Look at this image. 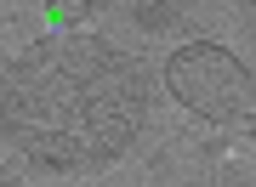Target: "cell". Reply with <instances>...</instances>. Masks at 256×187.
<instances>
[{"mask_svg":"<svg viewBox=\"0 0 256 187\" xmlns=\"http://www.w3.org/2000/svg\"><path fill=\"white\" fill-rule=\"evenodd\" d=\"M148 114L142 62L108 40H34L6 68V142L40 170H92L131 148Z\"/></svg>","mask_w":256,"mask_h":187,"instance_id":"6da1fadb","label":"cell"},{"mask_svg":"<svg viewBox=\"0 0 256 187\" xmlns=\"http://www.w3.org/2000/svg\"><path fill=\"white\" fill-rule=\"evenodd\" d=\"M165 85H171V97L182 102L188 114H200L210 125H234V119H245V108H250L245 62H239L228 45H216V40L176 45V51L165 57Z\"/></svg>","mask_w":256,"mask_h":187,"instance_id":"7a4b0ae2","label":"cell"},{"mask_svg":"<svg viewBox=\"0 0 256 187\" xmlns=\"http://www.w3.org/2000/svg\"><path fill=\"white\" fill-rule=\"evenodd\" d=\"M222 142H200V136H171L154 153V182L160 187H210L216 182Z\"/></svg>","mask_w":256,"mask_h":187,"instance_id":"3957f363","label":"cell"},{"mask_svg":"<svg viewBox=\"0 0 256 187\" xmlns=\"http://www.w3.org/2000/svg\"><path fill=\"white\" fill-rule=\"evenodd\" d=\"M171 17H176V11H171V6H160V0H142V6H131V23H137V28H148V34L171 28Z\"/></svg>","mask_w":256,"mask_h":187,"instance_id":"277c9868","label":"cell"},{"mask_svg":"<svg viewBox=\"0 0 256 187\" xmlns=\"http://www.w3.org/2000/svg\"><path fill=\"white\" fill-rule=\"evenodd\" d=\"M92 0H57V6H52V23L57 28H80V23H92Z\"/></svg>","mask_w":256,"mask_h":187,"instance_id":"5b68a950","label":"cell"},{"mask_svg":"<svg viewBox=\"0 0 256 187\" xmlns=\"http://www.w3.org/2000/svg\"><path fill=\"white\" fill-rule=\"evenodd\" d=\"M250 148H256V119H250Z\"/></svg>","mask_w":256,"mask_h":187,"instance_id":"8992f818","label":"cell"}]
</instances>
